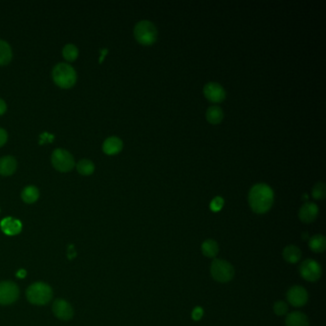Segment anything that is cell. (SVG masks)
Wrapping results in <instances>:
<instances>
[{"label": "cell", "instance_id": "1", "mask_svg": "<svg viewBox=\"0 0 326 326\" xmlns=\"http://www.w3.org/2000/svg\"><path fill=\"white\" fill-rule=\"evenodd\" d=\"M274 192L266 184L254 185L249 193V204L256 213H265L273 206Z\"/></svg>", "mask_w": 326, "mask_h": 326}, {"label": "cell", "instance_id": "2", "mask_svg": "<svg viewBox=\"0 0 326 326\" xmlns=\"http://www.w3.org/2000/svg\"><path fill=\"white\" fill-rule=\"evenodd\" d=\"M52 77L55 83L64 89L70 88L77 82V72L69 63H58L52 71Z\"/></svg>", "mask_w": 326, "mask_h": 326}, {"label": "cell", "instance_id": "3", "mask_svg": "<svg viewBox=\"0 0 326 326\" xmlns=\"http://www.w3.org/2000/svg\"><path fill=\"white\" fill-rule=\"evenodd\" d=\"M26 296L32 304L45 305L52 299L53 290L46 283L36 282L28 287Z\"/></svg>", "mask_w": 326, "mask_h": 326}, {"label": "cell", "instance_id": "4", "mask_svg": "<svg viewBox=\"0 0 326 326\" xmlns=\"http://www.w3.org/2000/svg\"><path fill=\"white\" fill-rule=\"evenodd\" d=\"M134 37L142 45H152L158 38V32L154 24L148 20H142L134 27Z\"/></svg>", "mask_w": 326, "mask_h": 326}, {"label": "cell", "instance_id": "5", "mask_svg": "<svg viewBox=\"0 0 326 326\" xmlns=\"http://www.w3.org/2000/svg\"><path fill=\"white\" fill-rule=\"evenodd\" d=\"M210 275L214 281L226 283L234 279L235 268L226 260L214 259L210 265Z\"/></svg>", "mask_w": 326, "mask_h": 326}, {"label": "cell", "instance_id": "6", "mask_svg": "<svg viewBox=\"0 0 326 326\" xmlns=\"http://www.w3.org/2000/svg\"><path fill=\"white\" fill-rule=\"evenodd\" d=\"M52 163L54 167L61 172H67L75 166V160L73 155L62 148H57L52 154Z\"/></svg>", "mask_w": 326, "mask_h": 326}, {"label": "cell", "instance_id": "7", "mask_svg": "<svg viewBox=\"0 0 326 326\" xmlns=\"http://www.w3.org/2000/svg\"><path fill=\"white\" fill-rule=\"evenodd\" d=\"M300 276L307 282H317L321 279L323 270L321 265L314 259H306L299 266Z\"/></svg>", "mask_w": 326, "mask_h": 326}, {"label": "cell", "instance_id": "8", "mask_svg": "<svg viewBox=\"0 0 326 326\" xmlns=\"http://www.w3.org/2000/svg\"><path fill=\"white\" fill-rule=\"evenodd\" d=\"M19 296V289L12 282H0V304L9 305L17 300Z\"/></svg>", "mask_w": 326, "mask_h": 326}, {"label": "cell", "instance_id": "9", "mask_svg": "<svg viewBox=\"0 0 326 326\" xmlns=\"http://www.w3.org/2000/svg\"><path fill=\"white\" fill-rule=\"evenodd\" d=\"M287 300L295 307H301L308 301V293L301 286H293L287 292Z\"/></svg>", "mask_w": 326, "mask_h": 326}, {"label": "cell", "instance_id": "10", "mask_svg": "<svg viewBox=\"0 0 326 326\" xmlns=\"http://www.w3.org/2000/svg\"><path fill=\"white\" fill-rule=\"evenodd\" d=\"M205 97L211 103H222L226 98L225 89L217 82H208L203 89Z\"/></svg>", "mask_w": 326, "mask_h": 326}, {"label": "cell", "instance_id": "11", "mask_svg": "<svg viewBox=\"0 0 326 326\" xmlns=\"http://www.w3.org/2000/svg\"><path fill=\"white\" fill-rule=\"evenodd\" d=\"M55 316L62 321H69L74 316V310L69 302L64 299H56L53 304Z\"/></svg>", "mask_w": 326, "mask_h": 326}, {"label": "cell", "instance_id": "12", "mask_svg": "<svg viewBox=\"0 0 326 326\" xmlns=\"http://www.w3.org/2000/svg\"><path fill=\"white\" fill-rule=\"evenodd\" d=\"M1 231L9 237H14L22 231V224L21 222L14 217H6L0 223Z\"/></svg>", "mask_w": 326, "mask_h": 326}, {"label": "cell", "instance_id": "13", "mask_svg": "<svg viewBox=\"0 0 326 326\" xmlns=\"http://www.w3.org/2000/svg\"><path fill=\"white\" fill-rule=\"evenodd\" d=\"M319 215V207L315 203H310L307 202L303 205L298 212L299 219L303 223H312L313 221L316 220V218Z\"/></svg>", "mask_w": 326, "mask_h": 326}, {"label": "cell", "instance_id": "14", "mask_svg": "<svg viewBox=\"0 0 326 326\" xmlns=\"http://www.w3.org/2000/svg\"><path fill=\"white\" fill-rule=\"evenodd\" d=\"M122 141L120 138L112 136L104 142L103 150L107 155H115L122 151Z\"/></svg>", "mask_w": 326, "mask_h": 326}, {"label": "cell", "instance_id": "15", "mask_svg": "<svg viewBox=\"0 0 326 326\" xmlns=\"http://www.w3.org/2000/svg\"><path fill=\"white\" fill-rule=\"evenodd\" d=\"M286 326H309V319L299 311H295L287 315Z\"/></svg>", "mask_w": 326, "mask_h": 326}, {"label": "cell", "instance_id": "16", "mask_svg": "<svg viewBox=\"0 0 326 326\" xmlns=\"http://www.w3.org/2000/svg\"><path fill=\"white\" fill-rule=\"evenodd\" d=\"M17 167V162L13 156H4L0 158V174L10 176L14 174Z\"/></svg>", "mask_w": 326, "mask_h": 326}, {"label": "cell", "instance_id": "17", "mask_svg": "<svg viewBox=\"0 0 326 326\" xmlns=\"http://www.w3.org/2000/svg\"><path fill=\"white\" fill-rule=\"evenodd\" d=\"M282 255H283V258L285 259L286 262L291 263V264H295V263H297L300 260L301 251L296 246L289 245V246L284 248Z\"/></svg>", "mask_w": 326, "mask_h": 326}, {"label": "cell", "instance_id": "18", "mask_svg": "<svg viewBox=\"0 0 326 326\" xmlns=\"http://www.w3.org/2000/svg\"><path fill=\"white\" fill-rule=\"evenodd\" d=\"M40 197V191L35 186H27L21 193L22 200L27 204H33L38 201Z\"/></svg>", "mask_w": 326, "mask_h": 326}, {"label": "cell", "instance_id": "19", "mask_svg": "<svg viewBox=\"0 0 326 326\" xmlns=\"http://www.w3.org/2000/svg\"><path fill=\"white\" fill-rule=\"evenodd\" d=\"M309 248L315 252H323L326 249V238L323 235H315L308 240Z\"/></svg>", "mask_w": 326, "mask_h": 326}, {"label": "cell", "instance_id": "20", "mask_svg": "<svg viewBox=\"0 0 326 326\" xmlns=\"http://www.w3.org/2000/svg\"><path fill=\"white\" fill-rule=\"evenodd\" d=\"M13 58V51L7 41L0 40V65L10 63Z\"/></svg>", "mask_w": 326, "mask_h": 326}, {"label": "cell", "instance_id": "21", "mask_svg": "<svg viewBox=\"0 0 326 326\" xmlns=\"http://www.w3.org/2000/svg\"><path fill=\"white\" fill-rule=\"evenodd\" d=\"M206 117L207 122L211 124H218L222 122L224 114L223 111L220 107L218 106H210L208 107V109L207 110L206 113Z\"/></svg>", "mask_w": 326, "mask_h": 326}, {"label": "cell", "instance_id": "22", "mask_svg": "<svg viewBox=\"0 0 326 326\" xmlns=\"http://www.w3.org/2000/svg\"><path fill=\"white\" fill-rule=\"evenodd\" d=\"M201 249H202V252L205 256L209 257V258L215 257L219 252V246L213 239H207L204 241L201 246Z\"/></svg>", "mask_w": 326, "mask_h": 326}, {"label": "cell", "instance_id": "23", "mask_svg": "<svg viewBox=\"0 0 326 326\" xmlns=\"http://www.w3.org/2000/svg\"><path fill=\"white\" fill-rule=\"evenodd\" d=\"M62 56L67 61H74L79 57V49L72 43L66 44L62 49Z\"/></svg>", "mask_w": 326, "mask_h": 326}, {"label": "cell", "instance_id": "24", "mask_svg": "<svg viewBox=\"0 0 326 326\" xmlns=\"http://www.w3.org/2000/svg\"><path fill=\"white\" fill-rule=\"evenodd\" d=\"M77 170L80 174L88 176L91 175L95 170V164L88 159H82L77 163Z\"/></svg>", "mask_w": 326, "mask_h": 326}, {"label": "cell", "instance_id": "25", "mask_svg": "<svg viewBox=\"0 0 326 326\" xmlns=\"http://www.w3.org/2000/svg\"><path fill=\"white\" fill-rule=\"evenodd\" d=\"M312 195L317 200L325 199L326 195V187L325 183L323 182L317 183L312 190Z\"/></svg>", "mask_w": 326, "mask_h": 326}, {"label": "cell", "instance_id": "26", "mask_svg": "<svg viewBox=\"0 0 326 326\" xmlns=\"http://www.w3.org/2000/svg\"><path fill=\"white\" fill-rule=\"evenodd\" d=\"M274 312L278 316H284L288 313V304L282 300L277 301L274 304Z\"/></svg>", "mask_w": 326, "mask_h": 326}, {"label": "cell", "instance_id": "27", "mask_svg": "<svg viewBox=\"0 0 326 326\" xmlns=\"http://www.w3.org/2000/svg\"><path fill=\"white\" fill-rule=\"evenodd\" d=\"M223 206H224V199L222 197H220V196H217L214 199H212V201L209 204V207H210V209L212 211L217 212V211H219V210L222 209Z\"/></svg>", "mask_w": 326, "mask_h": 326}, {"label": "cell", "instance_id": "28", "mask_svg": "<svg viewBox=\"0 0 326 326\" xmlns=\"http://www.w3.org/2000/svg\"><path fill=\"white\" fill-rule=\"evenodd\" d=\"M204 315V310L202 307L198 306V307H195L193 311V314H192V317H193V321H200L202 319Z\"/></svg>", "mask_w": 326, "mask_h": 326}, {"label": "cell", "instance_id": "29", "mask_svg": "<svg viewBox=\"0 0 326 326\" xmlns=\"http://www.w3.org/2000/svg\"><path fill=\"white\" fill-rule=\"evenodd\" d=\"M7 140H8L7 131L4 128L0 127V148L6 144Z\"/></svg>", "mask_w": 326, "mask_h": 326}, {"label": "cell", "instance_id": "30", "mask_svg": "<svg viewBox=\"0 0 326 326\" xmlns=\"http://www.w3.org/2000/svg\"><path fill=\"white\" fill-rule=\"evenodd\" d=\"M7 110V104L4 100L0 99V115H3Z\"/></svg>", "mask_w": 326, "mask_h": 326}, {"label": "cell", "instance_id": "31", "mask_svg": "<svg viewBox=\"0 0 326 326\" xmlns=\"http://www.w3.org/2000/svg\"><path fill=\"white\" fill-rule=\"evenodd\" d=\"M25 276H26V271L23 270V269L19 270V271L16 273V277H18V278H20V279H23Z\"/></svg>", "mask_w": 326, "mask_h": 326}, {"label": "cell", "instance_id": "32", "mask_svg": "<svg viewBox=\"0 0 326 326\" xmlns=\"http://www.w3.org/2000/svg\"><path fill=\"white\" fill-rule=\"evenodd\" d=\"M302 238H303V239H307V238H308V234H307V233H304V235H302Z\"/></svg>", "mask_w": 326, "mask_h": 326}]
</instances>
